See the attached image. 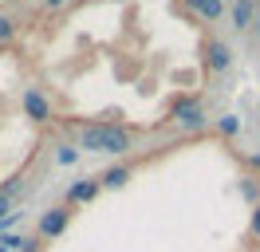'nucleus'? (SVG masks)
Masks as SVG:
<instances>
[{"label": "nucleus", "mask_w": 260, "mask_h": 252, "mask_svg": "<svg viewBox=\"0 0 260 252\" xmlns=\"http://www.w3.org/2000/svg\"><path fill=\"white\" fill-rule=\"evenodd\" d=\"M79 142H83V150L122 158V154L134 150V130H126V126H118V122H91V126L79 130Z\"/></svg>", "instance_id": "f257e3e1"}, {"label": "nucleus", "mask_w": 260, "mask_h": 252, "mask_svg": "<svg viewBox=\"0 0 260 252\" xmlns=\"http://www.w3.org/2000/svg\"><path fill=\"white\" fill-rule=\"evenodd\" d=\"M67 225H71V205H51L36 220V240H55L67 233Z\"/></svg>", "instance_id": "f03ea898"}, {"label": "nucleus", "mask_w": 260, "mask_h": 252, "mask_svg": "<svg viewBox=\"0 0 260 252\" xmlns=\"http://www.w3.org/2000/svg\"><path fill=\"white\" fill-rule=\"evenodd\" d=\"M170 118H174L181 130H201V126H205V103H201V99H178L174 110H170Z\"/></svg>", "instance_id": "7ed1b4c3"}, {"label": "nucleus", "mask_w": 260, "mask_h": 252, "mask_svg": "<svg viewBox=\"0 0 260 252\" xmlns=\"http://www.w3.org/2000/svg\"><path fill=\"white\" fill-rule=\"evenodd\" d=\"M205 67H209L213 75H225L229 67H233V47H229L221 36H209V40H205Z\"/></svg>", "instance_id": "20e7f679"}, {"label": "nucleus", "mask_w": 260, "mask_h": 252, "mask_svg": "<svg viewBox=\"0 0 260 252\" xmlns=\"http://www.w3.org/2000/svg\"><path fill=\"white\" fill-rule=\"evenodd\" d=\"M24 114H28V118H32V122H51V118H55V107H51V99L44 91H40V87H28V91H24Z\"/></svg>", "instance_id": "39448f33"}, {"label": "nucleus", "mask_w": 260, "mask_h": 252, "mask_svg": "<svg viewBox=\"0 0 260 252\" xmlns=\"http://www.w3.org/2000/svg\"><path fill=\"white\" fill-rule=\"evenodd\" d=\"M99 177H83V181H75V185H67V193H63V205H87V201H95L99 197Z\"/></svg>", "instance_id": "423d86ee"}, {"label": "nucleus", "mask_w": 260, "mask_h": 252, "mask_svg": "<svg viewBox=\"0 0 260 252\" xmlns=\"http://www.w3.org/2000/svg\"><path fill=\"white\" fill-rule=\"evenodd\" d=\"M256 0H233L229 4V20H233V28L237 32H252V20H256Z\"/></svg>", "instance_id": "0eeeda50"}, {"label": "nucleus", "mask_w": 260, "mask_h": 252, "mask_svg": "<svg viewBox=\"0 0 260 252\" xmlns=\"http://www.w3.org/2000/svg\"><path fill=\"white\" fill-rule=\"evenodd\" d=\"M130 177H134V166H130V162H118V166H111V170L99 173V185L103 189H122Z\"/></svg>", "instance_id": "6e6552de"}, {"label": "nucleus", "mask_w": 260, "mask_h": 252, "mask_svg": "<svg viewBox=\"0 0 260 252\" xmlns=\"http://www.w3.org/2000/svg\"><path fill=\"white\" fill-rule=\"evenodd\" d=\"M185 4H189L205 24H217V20L225 16V0H185Z\"/></svg>", "instance_id": "1a4fd4ad"}, {"label": "nucleus", "mask_w": 260, "mask_h": 252, "mask_svg": "<svg viewBox=\"0 0 260 252\" xmlns=\"http://www.w3.org/2000/svg\"><path fill=\"white\" fill-rule=\"evenodd\" d=\"M20 36V20L12 12H0V44H12Z\"/></svg>", "instance_id": "9d476101"}, {"label": "nucleus", "mask_w": 260, "mask_h": 252, "mask_svg": "<svg viewBox=\"0 0 260 252\" xmlns=\"http://www.w3.org/2000/svg\"><path fill=\"white\" fill-rule=\"evenodd\" d=\"M20 193H24V177H12V181L0 185V197H8V201H16Z\"/></svg>", "instance_id": "9b49d317"}, {"label": "nucleus", "mask_w": 260, "mask_h": 252, "mask_svg": "<svg viewBox=\"0 0 260 252\" xmlns=\"http://www.w3.org/2000/svg\"><path fill=\"white\" fill-rule=\"evenodd\" d=\"M217 130H221V134H225V138H233V134H237V130H241V122H237V118H233V114H225V118H221V122H217Z\"/></svg>", "instance_id": "f8f14e48"}, {"label": "nucleus", "mask_w": 260, "mask_h": 252, "mask_svg": "<svg viewBox=\"0 0 260 252\" xmlns=\"http://www.w3.org/2000/svg\"><path fill=\"white\" fill-rule=\"evenodd\" d=\"M75 158H79V150H71V146H63V150H59V162H63V166H71Z\"/></svg>", "instance_id": "ddd939ff"}, {"label": "nucleus", "mask_w": 260, "mask_h": 252, "mask_svg": "<svg viewBox=\"0 0 260 252\" xmlns=\"http://www.w3.org/2000/svg\"><path fill=\"white\" fill-rule=\"evenodd\" d=\"M67 0H40V8H44V12H55V8H63Z\"/></svg>", "instance_id": "4468645a"}, {"label": "nucleus", "mask_w": 260, "mask_h": 252, "mask_svg": "<svg viewBox=\"0 0 260 252\" xmlns=\"http://www.w3.org/2000/svg\"><path fill=\"white\" fill-rule=\"evenodd\" d=\"M252 236H260V205L252 209Z\"/></svg>", "instance_id": "2eb2a0df"}, {"label": "nucleus", "mask_w": 260, "mask_h": 252, "mask_svg": "<svg viewBox=\"0 0 260 252\" xmlns=\"http://www.w3.org/2000/svg\"><path fill=\"white\" fill-rule=\"evenodd\" d=\"M252 36H256V44H260V8H256V20H252Z\"/></svg>", "instance_id": "dca6fc26"}, {"label": "nucleus", "mask_w": 260, "mask_h": 252, "mask_svg": "<svg viewBox=\"0 0 260 252\" xmlns=\"http://www.w3.org/2000/svg\"><path fill=\"white\" fill-rule=\"evenodd\" d=\"M8 209H12V201H8V197H0V220H4V213H8Z\"/></svg>", "instance_id": "f3484780"}, {"label": "nucleus", "mask_w": 260, "mask_h": 252, "mask_svg": "<svg viewBox=\"0 0 260 252\" xmlns=\"http://www.w3.org/2000/svg\"><path fill=\"white\" fill-rule=\"evenodd\" d=\"M36 244H40V240H24V244H20V252H36Z\"/></svg>", "instance_id": "a211bd4d"}, {"label": "nucleus", "mask_w": 260, "mask_h": 252, "mask_svg": "<svg viewBox=\"0 0 260 252\" xmlns=\"http://www.w3.org/2000/svg\"><path fill=\"white\" fill-rule=\"evenodd\" d=\"M252 166H256V170H260V154H256V158H252Z\"/></svg>", "instance_id": "6ab92c4d"}, {"label": "nucleus", "mask_w": 260, "mask_h": 252, "mask_svg": "<svg viewBox=\"0 0 260 252\" xmlns=\"http://www.w3.org/2000/svg\"><path fill=\"white\" fill-rule=\"evenodd\" d=\"M0 4H16V0H0Z\"/></svg>", "instance_id": "aec40b11"}, {"label": "nucleus", "mask_w": 260, "mask_h": 252, "mask_svg": "<svg viewBox=\"0 0 260 252\" xmlns=\"http://www.w3.org/2000/svg\"><path fill=\"white\" fill-rule=\"evenodd\" d=\"M256 4H260V0H256Z\"/></svg>", "instance_id": "412c9836"}]
</instances>
